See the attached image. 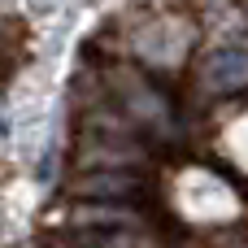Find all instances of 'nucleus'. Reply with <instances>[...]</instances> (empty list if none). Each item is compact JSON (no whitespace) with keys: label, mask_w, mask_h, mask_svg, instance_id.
Segmentation results:
<instances>
[{"label":"nucleus","mask_w":248,"mask_h":248,"mask_svg":"<svg viewBox=\"0 0 248 248\" xmlns=\"http://www.w3.org/2000/svg\"><path fill=\"white\" fill-rule=\"evenodd\" d=\"M74 192L87 196V201H135L140 179L135 174H87V179H78Z\"/></svg>","instance_id":"obj_1"},{"label":"nucleus","mask_w":248,"mask_h":248,"mask_svg":"<svg viewBox=\"0 0 248 248\" xmlns=\"http://www.w3.org/2000/svg\"><path fill=\"white\" fill-rule=\"evenodd\" d=\"M205 83H214L222 92L248 83V52H214L209 65H205Z\"/></svg>","instance_id":"obj_2"}]
</instances>
